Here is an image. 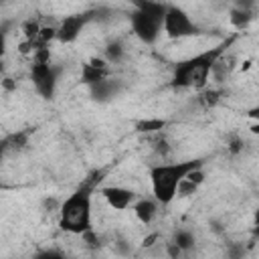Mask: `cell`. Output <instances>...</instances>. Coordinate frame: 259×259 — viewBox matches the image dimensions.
<instances>
[{"mask_svg": "<svg viewBox=\"0 0 259 259\" xmlns=\"http://www.w3.org/2000/svg\"><path fill=\"white\" fill-rule=\"evenodd\" d=\"M93 67H97V69H105L107 71V61L105 59H99V57H93L91 61H89Z\"/></svg>", "mask_w": 259, "mask_h": 259, "instance_id": "d6986e66", "label": "cell"}, {"mask_svg": "<svg viewBox=\"0 0 259 259\" xmlns=\"http://www.w3.org/2000/svg\"><path fill=\"white\" fill-rule=\"evenodd\" d=\"M235 4H237V8H245V10H249V8L253 6V0H235Z\"/></svg>", "mask_w": 259, "mask_h": 259, "instance_id": "44dd1931", "label": "cell"}, {"mask_svg": "<svg viewBox=\"0 0 259 259\" xmlns=\"http://www.w3.org/2000/svg\"><path fill=\"white\" fill-rule=\"evenodd\" d=\"M164 32L170 38H186V36H194L198 32V26L190 20V16L184 10L176 6H168L164 16Z\"/></svg>", "mask_w": 259, "mask_h": 259, "instance_id": "277c9868", "label": "cell"}, {"mask_svg": "<svg viewBox=\"0 0 259 259\" xmlns=\"http://www.w3.org/2000/svg\"><path fill=\"white\" fill-rule=\"evenodd\" d=\"M91 93L95 95V99H99V101H105V99L113 97L115 89H113V85H111L107 79H103V81H99V83L91 85Z\"/></svg>", "mask_w": 259, "mask_h": 259, "instance_id": "7c38bea8", "label": "cell"}, {"mask_svg": "<svg viewBox=\"0 0 259 259\" xmlns=\"http://www.w3.org/2000/svg\"><path fill=\"white\" fill-rule=\"evenodd\" d=\"M130 22H132V30L136 32V36L148 45L156 42L160 36V30L164 28V18L142 12V10H136L130 16Z\"/></svg>", "mask_w": 259, "mask_h": 259, "instance_id": "5b68a950", "label": "cell"}, {"mask_svg": "<svg viewBox=\"0 0 259 259\" xmlns=\"http://www.w3.org/2000/svg\"><path fill=\"white\" fill-rule=\"evenodd\" d=\"M225 45H219L214 49H206L204 53H198L182 63L176 65L172 83L176 87H190V89H202L208 83V75L214 69Z\"/></svg>", "mask_w": 259, "mask_h": 259, "instance_id": "6da1fadb", "label": "cell"}, {"mask_svg": "<svg viewBox=\"0 0 259 259\" xmlns=\"http://www.w3.org/2000/svg\"><path fill=\"white\" fill-rule=\"evenodd\" d=\"M229 20L235 28H245L249 22H251V12L245 10V8H233L229 12Z\"/></svg>", "mask_w": 259, "mask_h": 259, "instance_id": "8fae6325", "label": "cell"}, {"mask_svg": "<svg viewBox=\"0 0 259 259\" xmlns=\"http://www.w3.org/2000/svg\"><path fill=\"white\" fill-rule=\"evenodd\" d=\"M164 125H166V121L160 119V117H146V119H140V121L136 123V130L142 132V134H152V132L162 130Z\"/></svg>", "mask_w": 259, "mask_h": 259, "instance_id": "4fadbf2b", "label": "cell"}, {"mask_svg": "<svg viewBox=\"0 0 259 259\" xmlns=\"http://www.w3.org/2000/svg\"><path fill=\"white\" fill-rule=\"evenodd\" d=\"M247 115L253 119V121H259V105H255V107H251L249 111H247Z\"/></svg>", "mask_w": 259, "mask_h": 259, "instance_id": "7402d4cb", "label": "cell"}, {"mask_svg": "<svg viewBox=\"0 0 259 259\" xmlns=\"http://www.w3.org/2000/svg\"><path fill=\"white\" fill-rule=\"evenodd\" d=\"M91 16L89 14H73V16H67L59 28H57V38L63 42V45H69V42H75L81 34V30L85 28L87 20Z\"/></svg>", "mask_w": 259, "mask_h": 259, "instance_id": "52a82bcc", "label": "cell"}, {"mask_svg": "<svg viewBox=\"0 0 259 259\" xmlns=\"http://www.w3.org/2000/svg\"><path fill=\"white\" fill-rule=\"evenodd\" d=\"M249 130H251V134H255V136H259V121H255V123H253V125H251Z\"/></svg>", "mask_w": 259, "mask_h": 259, "instance_id": "d4e9b609", "label": "cell"}, {"mask_svg": "<svg viewBox=\"0 0 259 259\" xmlns=\"http://www.w3.org/2000/svg\"><path fill=\"white\" fill-rule=\"evenodd\" d=\"M30 77L34 83V89L38 91L40 97L51 99L55 95L57 87V71L51 67V63H32Z\"/></svg>", "mask_w": 259, "mask_h": 259, "instance_id": "8992f818", "label": "cell"}, {"mask_svg": "<svg viewBox=\"0 0 259 259\" xmlns=\"http://www.w3.org/2000/svg\"><path fill=\"white\" fill-rule=\"evenodd\" d=\"M251 69V61H245L243 65H241V71H249Z\"/></svg>", "mask_w": 259, "mask_h": 259, "instance_id": "484cf974", "label": "cell"}, {"mask_svg": "<svg viewBox=\"0 0 259 259\" xmlns=\"http://www.w3.org/2000/svg\"><path fill=\"white\" fill-rule=\"evenodd\" d=\"M53 38H57V28H53V26H42V28H40V34H38V40L47 45V42L53 40Z\"/></svg>", "mask_w": 259, "mask_h": 259, "instance_id": "ac0fdd59", "label": "cell"}, {"mask_svg": "<svg viewBox=\"0 0 259 259\" xmlns=\"http://www.w3.org/2000/svg\"><path fill=\"white\" fill-rule=\"evenodd\" d=\"M255 235H259V208H257V212H255Z\"/></svg>", "mask_w": 259, "mask_h": 259, "instance_id": "cb8c5ba5", "label": "cell"}, {"mask_svg": "<svg viewBox=\"0 0 259 259\" xmlns=\"http://www.w3.org/2000/svg\"><path fill=\"white\" fill-rule=\"evenodd\" d=\"M229 150H231L233 154H237V152L241 150V142H239V140H233V142H231V146H229Z\"/></svg>", "mask_w": 259, "mask_h": 259, "instance_id": "603a6c76", "label": "cell"}, {"mask_svg": "<svg viewBox=\"0 0 259 259\" xmlns=\"http://www.w3.org/2000/svg\"><path fill=\"white\" fill-rule=\"evenodd\" d=\"M22 32H24V38H26V40H38V34H40V26H38V22H34V20H28V22H24V26H22Z\"/></svg>", "mask_w": 259, "mask_h": 259, "instance_id": "9a60e30c", "label": "cell"}, {"mask_svg": "<svg viewBox=\"0 0 259 259\" xmlns=\"http://www.w3.org/2000/svg\"><path fill=\"white\" fill-rule=\"evenodd\" d=\"M202 166L200 160H190V162H174V164H158L150 170V182H152V192L154 198L160 204H168L174 200L178 194L180 182L186 178V174L194 168Z\"/></svg>", "mask_w": 259, "mask_h": 259, "instance_id": "7a4b0ae2", "label": "cell"}, {"mask_svg": "<svg viewBox=\"0 0 259 259\" xmlns=\"http://www.w3.org/2000/svg\"><path fill=\"white\" fill-rule=\"evenodd\" d=\"M105 57H107V61H113V63L121 61V57H123V49H121V45H119V42H111V45H107V49H105Z\"/></svg>", "mask_w": 259, "mask_h": 259, "instance_id": "2e32d148", "label": "cell"}, {"mask_svg": "<svg viewBox=\"0 0 259 259\" xmlns=\"http://www.w3.org/2000/svg\"><path fill=\"white\" fill-rule=\"evenodd\" d=\"M156 202H158L156 198H154V200L144 198V200H140V202L134 204V212H136V217H138L140 223H144V225L152 223V219H154L156 212H158V204H156Z\"/></svg>", "mask_w": 259, "mask_h": 259, "instance_id": "9c48e42d", "label": "cell"}, {"mask_svg": "<svg viewBox=\"0 0 259 259\" xmlns=\"http://www.w3.org/2000/svg\"><path fill=\"white\" fill-rule=\"evenodd\" d=\"M59 225L73 235H83L91 229V184H83L61 204Z\"/></svg>", "mask_w": 259, "mask_h": 259, "instance_id": "3957f363", "label": "cell"}, {"mask_svg": "<svg viewBox=\"0 0 259 259\" xmlns=\"http://www.w3.org/2000/svg\"><path fill=\"white\" fill-rule=\"evenodd\" d=\"M4 87L6 89H14V83H10V79H4Z\"/></svg>", "mask_w": 259, "mask_h": 259, "instance_id": "4316f807", "label": "cell"}, {"mask_svg": "<svg viewBox=\"0 0 259 259\" xmlns=\"http://www.w3.org/2000/svg\"><path fill=\"white\" fill-rule=\"evenodd\" d=\"M156 241H158V233H152V235H148V237L144 239V243H142V245H144V247H152Z\"/></svg>", "mask_w": 259, "mask_h": 259, "instance_id": "ffe728a7", "label": "cell"}, {"mask_svg": "<svg viewBox=\"0 0 259 259\" xmlns=\"http://www.w3.org/2000/svg\"><path fill=\"white\" fill-rule=\"evenodd\" d=\"M101 196L113 210H125L127 206H132V202L136 198L134 190L123 188V186H105V188H101Z\"/></svg>", "mask_w": 259, "mask_h": 259, "instance_id": "ba28073f", "label": "cell"}, {"mask_svg": "<svg viewBox=\"0 0 259 259\" xmlns=\"http://www.w3.org/2000/svg\"><path fill=\"white\" fill-rule=\"evenodd\" d=\"M174 243H176L182 251H188V249L194 245V237H192L188 231H178V233L174 235Z\"/></svg>", "mask_w": 259, "mask_h": 259, "instance_id": "5bb4252c", "label": "cell"}, {"mask_svg": "<svg viewBox=\"0 0 259 259\" xmlns=\"http://www.w3.org/2000/svg\"><path fill=\"white\" fill-rule=\"evenodd\" d=\"M219 99H221V93H219V91H214V89H210V91H204V93H202V97H200V101H202L206 107H210V105H217V103H219Z\"/></svg>", "mask_w": 259, "mask_h": 259, "instance_id": "e0dca14e", "label": "cell"}, {"mask_svg": "<svg viewBox=\"0 0 259 259\" xmlns=\"http://www.w3.org/2000/svg\"><path fill=\"white\" fill-rule=\"evenodd\" d=\"M105 77H107V71H105V69H97V67H93L91 63L81 65V83H85V85L91 87V85L103 81Z\"/></svg>", "mask_w": 259, "mask_h": 259, "instance_id": "30bf717a", "label": "cell"}]
</instances>
